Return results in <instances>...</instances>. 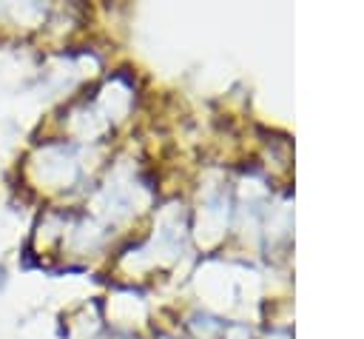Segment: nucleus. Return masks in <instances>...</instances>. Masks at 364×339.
<instances>
[{"mask_svg": "<svg viewBox=\"0 0 364 339\" xmlns=\"http://www.w3.org/2000/svg\"><path fill=\"white\" fill-rule=\"evenodd\" d=\"M4 285H6V268L0 265V288H4Z\"/></svg>", "mask_w": 364, "mask_h": 339, "instance_id": "1", "label": "nucleus"}]
</instances>
